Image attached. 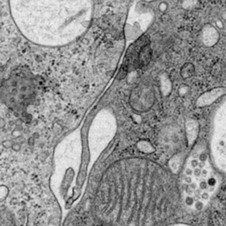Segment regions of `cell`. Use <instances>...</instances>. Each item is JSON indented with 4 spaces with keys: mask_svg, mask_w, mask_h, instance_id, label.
<instances>
[{
    "mask_svg": "<svg viewBox=\"0 0 226 226\" xmlns=\"http://www.w3.org/2000/svg\"><path fill=\"white\" fill-rule=\"evenodd\" d=\"M10 6L24 36L45 46L74 41L92 19L91 0H10Z\"/></svg>",
    "mask_w": 226,
    "mask_h": 226,
    "instance_id": "cell-1",
    "label": "cell"
},
{
    "mask_svg": "<svg viewBox=\"0 0 226 226\" xmlns=\"http://www.w3.org/2000/svg\"><path fill=\"white\" fill-rule=\"evenodd\" d=\"M218 179L205 152L198 151L188 158L181 178L185 203L192 209H201L210 200Z\"/></svg>",
    "mask_w": 226,
    "mask_h": 226,
    "instance_id": "cell-2",
    "label": "cell"
},
{
    "mask_svg": "<svg viewBox=\"0 0 226 226\" xmlns=\"http://www.w3.org/2000/svg\"><path fill=\"white\" fill-rule=\"evenodd\" d=\"M211 151L217 165L226 172V101L215 115Z\"/></svg>",
    "mask_w": 226,
    "mask_h": 226,
    "instance_id": "cell-3",
    "label": "cell"
},
{
    "mask_svg": "<svg viewBox=\"0 0 226 226\" xmlns=\"http://www.w3.org/2000/svg\"><path fill=\"white\" fill-rule=\"evenodd\" d=\"M174 226H187V225H174Z\"/></svg>",
    "mask_w": 226,
    "mask_h": 226,
    "instance_id": "cell-4",
    "label": "cell"
}]
</instances>
